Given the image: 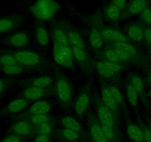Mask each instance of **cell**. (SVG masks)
<instances>
[{
	"label": "cell",
	"instance_id": "e0dca14e",
	"mask_svg": "<svg viewBox=\"0 0 151 142\" xmlns=\"http://www.w3.org/2000/svg\"><path fill=\"white\" fill-rule=\"evenodd\" d=\"M126 133L132 142H145L141 125L132 121H126Z\"/></svg>",
	"mask_w": 151,
	"mask_h": 142
},
{
	"label": "cell",
	"instance_id": "bcb514c9",
	"mask_svg": "<svg viewBox=\"0 0 151 142\" xmlns=\"http://www.w3.org/2000/svg\"><path fill=\"white\" fill-rule=\"evenodd\" d=\"M7 85H8V82L5 79L0 78V96L4 94L5 90H7Z\"/></svg>",
	"mask_w": 151,
	"mask_h": 142
},
{
	"label": "cell",
	"instance_id": "5bb4252c",
	"mask_svg": "<svg viewBox=\"0 0 151 142\" xmlns=\"http://www.w3.org/2000/svg\"><path fill=\"white\" fill-rule=\"evenodd\" d=\"M29 102L22 97L15 98L6 104L1 110L2 114H16L22 112L27 107Z\"/></svg>",
	"mask_w": 151,
	"mask_h": 142
},
{
	"label": "cell",
	"instance_id": "d4e9b609",
	"mask_svg": "<svg viewBox=\"0 0 151 142\" xmlns=\"http://www.w3.org/2000/svg\"><path fill=\"white\" fill-rule=\"evenodd\" d=\"M52 38L53 40V44L69 46L67 30H65L62 27L56 26L53 28L52 32Z\"/></svg>",
	"mask_w": 151,
	"mask_h": 142
},
{
	"label": "cell",
	"instance_id": "ac0fdd59",
	"mask_svg": "<svg viewBox=\"0 0 151 142\" xmlns=\"http://www.w3.org/2000/svg\"><path fill=\"white\" fill-rule=\"evenodd\" d=\"M125 34L131 42H142L144 41L145 28L139 23H132L127 28Z\"/></svg>",
	"mask_w": 151,
	"mask_h": 142
},
{
	"label": "cell",
	"instance_id": "8992f818",
	"mask_svg": "<svg viewBox=\"0 0 151 142\" xmlns=\"http://www.w3.org/2000/svg\"><path fill=\"white\" fill-rule=\"evenodd\" d=\"M18 63L27 68H35L43 64L44 59L36 52L27 50H17L12 51Z\"/></svg>",
	"mask_w": 151,
	"mask_h": 142
},
{
	"label": "cell",
	"instance_id": "44dd1931",
	"mask_svg": "<svg viewBox=\"0 0 151 142\" xmlns=\"http://www.w3.org/2000/svg\"><path fill=\"white\" fill-rule=\"evenodd\" d=\"M52 109V104L47 100H39L34 101L28 108L26 114H50Z\"/></svg>",
	"mask_w": 151,
	"mask_h": 142
},
{
	"label": "cell",
	"instance_id": "cb8c5ba5",
	"mask_svg": "<svg viewBox=\"0 0 151 142\" xmlns=\"http://www.w3.org/2000/svg\"><path fill=\"white\" fill-rule=\"evenodd\" d=\"M54 82V79L50 75H41L26 81V87H35L40 88H50Z\"/></svg>",
	"mask_w": 151,
	"mask_h": 142
},
{
	"label": "cell",
	"instance_id": "f546056e",
	"mask_svg": "<svg viewBox=\"0 0 151 142\" xmlns=\"http://www.w3.org/2000/svg\"><path fill=\"white\" fill-rule=\"evenodd\" d=\"M28 68L25 67L19 63L7 65V66H0V70L7 75H17L26 72Z\"/></svg>",
	"mask_w": 151,
	"mask_h": 142
},
{
	"label": "cell",
	"instance_id": "ba28073f",
	"mask_svg": "<svg viewBox=\"0 0 151 142\" xmlns=\"http://www.w3.org/2000/svg\"><path fill=\"white\" fill-rule=\"evenodd\" d=\"M88 133L92 142H109L104 134L102 125L96 115L90 114L87 119Z\"/></svg>",
	"mask_w": 151,
	"mask_h": 142
},
{
	"label": "cell",
	"instance_id": "4dcf8cb0",
	"mask_svg": "<svg viewBox=\"0 0 151 142\" xmlns=\"http://www.w3.org/2000/svg\"><path fill=\"white\" fill-rule=\"evenodd\" d=\"M105 16L111 22H116L120 19L122 10L112 2L108 4L105 9Z\"/></svg>",
	"mask_w": 151,
	"mask_h": 142
},
{
	"label": "cell",
	"instance_id": "4fadbf2b",
	"mask_svg": "<svg viewBox=\"0 0 151 142\" xmlns=\"http://www.w3.org/2000/svg\"><path fill=\"white\" fill-rule=\"evenodd\" d=\"M101 32L103 39L106 43L129 41L126 34L116 28L102 26Z\"/></svg>",
	"mask_w": 151,
	"mask_h": 142
},
{
	"label": "cell",
	"instance_id": "60d3db41",
	"mask_svg": "<svg viewBox=\"0 0 151 142\" xmlns=\"http://www.w3.org/2000/svg\"><path fill=\"white\" fill-rule=\"evenodd\" d=\"M0 142H22V138L16 135L9 133L7 135L4 136L0 140Z\"/></svg>",
	"mask_w": 151,
	"mask_h": 142
},
{
	"label": "cell",
	"instance_id": "52a82bcc",
	"mask_svg": "<svg viewBox=\"0 0 151 142\" xmlns=\"http://www.w3.org/2000/svg\"><path fill=\"white\" fill-rule=\"evenodd\" d=\"M10 134L16 135L20 138H29L35 134L34 127L26 118H20L10 126L9 129Z\"/></svg>",
	"mask_w": 151,
	"mask_h": 142
},
{
	"label": "cell",
	"instance_id": "d590c367",
	"mask_svg": "<svg viewBox=\"0 0 151 142\" xmlns=\"http://www.w3.org/2000/svg\"><path fill=\"white\" fill-rule=\"evenodd\" d=\"M54 130V123L53 121H47L34 127V131L36 135H50Z\"/></svg>",
	"mask_w": 151,
	"mask_h": 142
},
{
	"label": "cell",
	"instance_id": "6da1fadb",
	"mask_svg": "<svg viewBox=\"0 0 151 142\" xmlns=\"http://www.w3.org/2000/svg\"><path fill=\"white\" fill-rule=\"evenodd\" d=\"M54 93L56 99L63 107L69 108L73 104V87L66 75L63 74L57 75L55 81Z\"/></svg>",
	"mask_w": 151,
	"mask_h": 142
},
{
	"label": "cell",
	"instance_id": "3957f363",
	"mask_svg": "<svg viewBox=\"0 0 151 142\" xmlns=\"http://www.w3.org/2000/svg\"><path fill=\"white\" fill-rule=\"evenodd\" d=\"M101 16L95 13L92 16L90 22L88 31V40L90 46L97 53H100L105 47V41L102 36Z\"/></svg>",
	"mask_w": 151,
	"mask_h": 142
},
{
	"label": "cell",
	"instance_id": "484cf974",
	"mask_svg": "<svg viewBox=\"0 0 151 142\" xmlns=\"http://www.w3.org/2000/svg\"><path fill=\"white\" fill-rule=\"evenodd\" d=\"M57 135L60 140L63 141L75 142L79 141L80 139L83 138L84 135L78 133L76 131H74V130L62 127L58 131Z\"/></svg>",
	"mask_w": 151,
	"mask_h": 142
},
{
	"label": "cell",
	"instance_id": "c3c4849f",
	"mask_svg": "<svg viewBox=\"0 0 151 142\" xmlns=\"http://www.w3.org/2000/svg\"><path fill=\"white\" fill-rule=\"evenodd\" d=\"M147 127H149V129H150V130L151 131V119H148L147 120Z\"/></svg>",
	"mask_w": 151,
	"mask_h": 142
},
{
	"label": "cell",
	"instance_id": "f1b7e54d",
	"mask_svg": "<svg viewBox=\"0 0 151 142\" xmlns=\"http://www.w3.org/2000/svg\"><path fill=\"white\" fill-rule=\"evenodd\" d=\"M35 39L41 47H47L50 41V36L47 28L43 25H39L35 30Z\"/></svg>",
	"mask_w": 151,
	"mask_h": 142
},
{
	"label": "cell",
	"instance_id": "b9f144b4",
	"mask_svg": "<svg viewBox=\"0 0 151 142\" xmlns=\"http://www.w3.org/2000/svg\"><path fill=\"white\" fill-rule=\"evenodd\" d=\"M141 125L142 128L143 133H144V138L145 141V142H151V131L147 127V124H142V123H139Z\"/></svg>",
	"mask_w": 151,
	"mask_h": 142
},
{
	"label": "cell",
	"instance_id": "8fae6325",
	"mask_svg": "<svg viewBox=\"0 0 151 142\" xmlns=\"http://www.w3.org/2000/svg\"><path fill=\"white\" fill-rule=\"evenodd\" d=\"M4 42L7 45L16 49H22L27 47L30 42L29 36L24 31H17L7 37Z\"/></svg>",
	"mask_w": 151,
	"mask_h": 142
},
{
	"label": "cell",
	"instance_id": "681fc988",
	"mask_svg": "<svg viewBox=\"0 0 151 142\" xmlns=\"http://www.w3.org/2000/svg\"><path fill=\"white\" fill-rule=\"evenodd\" d=\"M147 96L149 98V99H151V88H150V90L148 91V93H147Z\"/></svg>",
	"mask_w": 151,
	"mask_h": 142
},
{
	"label": "cell",
	"instance_id": "30bf717a",
	"mask_svg": "<svg viewBox=\"0 0 151 142\" xmlns=\"http://www.w3.org/2000/svg\"><path fill=\"white\" fill-rule=\"evenodd\" d=\"M100 99L105 105L111 111L116 118L120 121V106L117 104L111 93L108 84H105L101 88V97Z\"/></svg>",
	"mask_w": 151,
	"mask_h": 142
},
{
	"label": "cell",
	"instance_id": "2e32d148",
	"mask_svg": "<svg viewBox=\"0 0 151 142\" xmlns=\"http://www.w3.org/2000/svg\"><path fill=\"white\" fill-rule=\"evenodd\" d=\"M72 50L75 62H76L85 70H91L92 64H91V60H90L88 53H87L86 49L80 48V47H72Z\"/></svg>",
	"mask_w": 151,
	"mask_h": 142
},
{
	"label": "cell",
	"instance_id": "e575fe53",
	"mask_svg": "<svg viewBox=\"0 0 151 142\" xmlns=\"http://www.w3.org/2000/svg\"><path fill=\"white\" fill-rule=\"evenodd\" d=\"M108 86H109V90H110L114 99L116 100L121 109H122L123 110H126L127 106L126 104H125V96H124L122 90L117 86L114 85V84H108Z\"/></svg>",
	"mask_w": 151,
	"mask_h": 142
},
{
	"label": "cell",
	"instance_id": "7402d4cb",
	"mask_svg": "<svg viewBox=\"0 0 151 142\" xmlns=\"http://www.w3.org/2000/svg\"><path fill=\"white\" fill-rule=\"evenodd\" d=\"M60 125L62 127L74 130L78 133L84 135V130L81 123L75 117L72 115H64L60 119Z\"/></svg>",
	"mask_w": 151,
	"mask_h": 142
},
{
	"label": "cell",
	"instance_id": "83f0119b",
	"mask_svg": "<svg viewBox=\"0 0 151 142\" xmlns=\"http://www.w3.org/2000/svg\"><path fill=\"white\" fill-rule=\"evenodd\" d=\"M68 40H69V44L72 47H80V48L86 49V43L84 39L83 38L82 36L79 32L75 30L69 29L67 30Z\"/></svg>",
	"mask_w": 151,
	"mask_h": 142
},
{
	"label": "cell",
	"instance_id": "d6986e66",
	"mask_svg": "<svg viewBox=\"0 0 151 142\" xmlns=\"http://www.w3.org/2000/svg\"><path fill=\"white\" fill-rule=\"evenodd\" d=\"M147 6V0H131L127 4L124 16L128 18L140 15Z\"/></svg>",
	"mask_w": 151,
	"mask_h": 142
},
{
	"label": "cell",
	"instance_id": "f6af8a7d",
	"mask_svg": "<svg viewBox=\"0 0 151 142\" xmlns=\"http://www.w3.org/2000/svg\"><path fill=\"white\" fill-rule=\"evenodd\" d=\"M111 2L114 4L116 6H117L122 11L125 10L127 4H128L127 0H112Z\"/></svg>",
	"mask_w": 151,
	"mask_h": 142
},
{
	"label": "cell",
	"instance_id": "74e56055",
	"mask_svg": "<svg viewBox=\"0 0 151 142\" xmlns=\"http://www.w3.org/2000/svg\"><path fill=\"white\" fill-rule=\"evenodd\" d=\"M16 63H18V62L12 52L0 54V66H7Z\"/></svg>",
	"mask_w": 151,
	"mask_h": 142
},
{
	"label": "cell",
	"instance_id": "5b68a950",
	"mask_svg": "<svg viewBox=\"0 0 151 142\" xmlns=\"http://www.w3.org/2000/svg\"><path fill=\"white\" fill-rule=\"evenodd\" d=\"M52 56L56 64L62 67L72 69L75 66L73 53L70 46L53 44Z\"/></svg>",
	"mask_w": 151,
	"mask_h": 142
},
{
	"label": "cell",
	"instance_id": "7a4b0ae2",
	"mask_svg": "<svg viewBox=\"0 0 151 142\" xmlns=\"http://www.w3.org/2000/svg\"><path fill=\"white\" fill-rule=\"evenodd\" d=\"M59 9L56 0H36L29 7V11L34 17L41 21L52 19Z\"/></svg>",
	"mask_w": 151,
	"mask_h": 142
},
{
	"label": "cell",
	"instance_id": "836d02e7",
	"mask_svg": "<svg viewBox=\"0 0 151 142\" xmlns=\"http://www.w3.org/2000/svg\"><path fill=\"white\" fill-rule=\"evenodd\" d=\"M99 53L100 54V59L124 64L120 59L119 56H118L116 52L115 51L114 49L111 46L108 45L107 47H105L104 49Z\"/></svg>",
	"mask_w": 151,
	"mask_h": 142
},
{
	"label": "cell",
	"instance_id": "f35d334b",
	"mask_svg": "<svg viewBox=\"0 0 151 142\" xmlns=\"http://www.w3.org/2000/svg\"><path fill=\"white\" fill-rule=\"evenodd\" d=\"M103 60V59H101ZM103 62L106 64V66L114 73L119 75L122 72H123L125 70V64L119 63V62H111V61H106L103 60Z\"/></svg>",
	"mask_w": 151,
	"mask_h": 142
},
{
	"label": "cell",
	"instance_id": "4316f807",
	"mask_svg": "<svg viewBox=\"0 0 151 142\" xmlns=\"http://www.w3.org/2000/svg\"><path fill=\"white\" fill-rule=\"evenodd\" d=\"M93 65H94V70H96V72L102 78H106V79H113V78H116L118 75L117 74L112 72L101 59L98 61H95Z\"/></svg>",
	"mask_w": 151,
	"mask_h": 142
},
{
	"label": "cell",
	"instance_id": "8d00e7d4",
	"mask_svg": "<svg viewBox=\"0 0 151 142\" xmlns=\"http://www.w3.org/2000/svg\"><path fill=\"white\" fill-rule=\"evenodd\" d=\"M102 125V124H101ZM104 134L109 142H120L121 133L111 127L102 125Z\"/></svg>",
	"mask_w": 151,
	"mask_h": 142
},
{
	"label": "cell",
	"instance_id": "7dc6e473",
	"mask_svg": "<svg viewBox=\"0 0 151 142\" xmlns=\"http://www.w3.org/2000/svg\"><path fill=\"white\" fill-rule=\"evenodd\" d=\"M147 84L149 86H151V69L147 75Z\"/></svg>",
	"mask_w": 151,
	"mask_h": 142
},
{
	"label": "cell",
	"instance_id": "9a60e30c",
	"mask_svg": "<svg viewBox=\"0 0 151 142\" xmlns=\"http://www.w3.org/2000/svg\"><path fill=\"white\" fill-rule=\"evenodd\" d=\"M21 24V18L15 15L0 16V35L10 33Z\"/></svg>",
	"mask_w": 151,
	"mask_h": 142
},
{
	"label": "cell",
	"instance_id": "7bdbcfd3",
	"mask_svg": "<svg viewBox=\"0 0 151 142\" xmlns=\"http://www.w3.org/2000/svg\"><path fill=\"white\" fill-rule=\"evenodd\" d=\"M144 41L146 45L151 47V26H147L145 28Z\"/></svg>",
	"mask_w": 151,
	"mask_h": 142
},
{
	"label": "cell",
	"instance_id": "ee69618b",
	"mask_svg": "<svg viewBox=\"0 0 151 142\" xmlns=\"http://www.w3.org/2000/svg\"><path fill=\"white\" fill-rule=\"evenodd\" d=\"M33 142H51L50 135H36L34 138Z\"/></svg>",
	"mask_w": 151,
	"mask_h": 142
},
{
	"label": "cell",
	"instance_id": "ab89813d",
	"mask_svg": "<svg viewBox=\"0 0 151 142\" xmlns=\"http://www.w3.org/2000/svg\"><path fill=\"white\" fill-rule=\"evenodd\" d=\"M140 19L147 26H151V8L147 6L140 14Z\"/></svg>",
	"mask_w": 151,
	"mask_h": 142
},
{
	"label": "cell",
	"instance_id": "277c9868",
	"mask_svg": "<svg viewBox=\"0 0 151 142\" xmlns=\"http://www.w3.org/2000/svg\"><path fill=\"white\" fill-rule=\"evenodd\" d=\"M96 101V116L102 125L111 127L118 132L119 130V121L116 118L113 112L103 104L100 99Z\"/></svg>",
	"mask_w": 151,
	"mask_h": 142
},
{
	"label": "cell",
	"instance_id": "d6a6232c",
	"mask_svg": "<svg viewBox=\"0 0 151 142\" xmlns=\"http://www.w3.org/2000/svg\"><path fill=\"white\" fill-rule=\"evenodd\" d=\"M125 96L131 107L137 108L139 104L140 97L135 89L128 82L126 83V86H125Z\"/></svg>",
	"mask_w": 151,
	"mask_h": 142
},
{
	"label": "cell",
	"instance_id": "ffe728a7",
	"mask_svg": "<svg viewBox=\"0 0 151 142\" xmlns=\"http://www.w3.org/2000/svg\"><path fill=\"white\" fill-rule=\"evenodd\" d=\"M107 44L109 45L114 46L120 50H123L125 53L129 54L133 58L138 61L139 62H141V58H140V53L137 47L130 41H117V42H109Z\"/></svg>",
	"mask_w": 151,
	"mask_h": 142
},
{
	"label": "cell",
	"instance_id": "603a6c76",
	"mask_svg": "<svg viewBox=\"0 0 151 142\" xmlns=\"http://www.w3.org/2000/svg\"><path fill=\"white\" fill-rule=\"evenodd\" d=\"M127 82L129 83L135 89L141 99H142L143 100L145 99L147 96L145 93V83L141 75L138 74H132L128 76Z\"/></svg>",
	"mask_w": 151,
	"mask_h": 142
},
{
	"label": "cell",
	"instance_id": "7c38bea8",
	"mask_svg": "<svg viewBox=\"0 0 151 142\" xmlns=\"http://www.w3.org/2000/svg\"><path fill=\"white\" fill-rule=\"evenodd\" d=\"M50 88H40L35 87H26L21 93V97L24 98L28 101H36L41 100L50 94Z\"/></svg>",
	"mask_w": 151,
	"mask_h": 142
},
{
	"label": "cell",
	"instance_id": "1f68e13d",
	"mask_svg": "<svg viewBox=\"0 0 151 142\" xmlns=\"http://www.w3.org/2000/svg\"><path fill=\"white\" fill-rule=\"evenodd\" d=\"M23 118L28 120L33 125V127L47 121H53V117H52L50 114H35V115L25 114Z\"/></svg>",
	"mask_w": 151,
	"mask_h": 142
},
{
	"label": "cell",
	"instance_id": "9c48e42d",
	"mask_svg": "<svg viewBox=\"0 0 151 142\" xmlns=\"http://www.w3.org/2000/svg\"><path fill=\"white\" fill-rule=\"evenodd\" d=\"M91 102V93L88 89L82 90L73 101V109L78 116H83L88 109Z\"/></svg>",
	"mask_w": 151,
	"mask_h": 142
}]
</instances>
